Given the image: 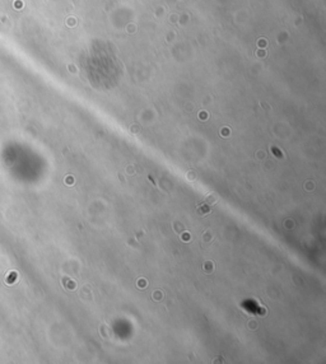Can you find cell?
Masks as SVG:
<instances>
[{"label":"cell","mask_w":326,"mask_h":364,"mask_svg":"<svg viewBox=\"0 0 326 364\" xmlns=\"http://www.w3.org/2000/svg\"><path fill=\"white\" fill-rule=\"evenodd\" d=\"M203 270H204L205 273H211L214 270V265H213V262H210V261H208V262H205L204 265H203Z\"/></svg>","instance_id":"obj_3"},{"label":"cell","mask_w":326,"mask_h":364,"mask_svg":"<svg viewBox=\"0 0 326 364\" xmlns=\"http://www.w3.org/2000/svg\"><path fill=\"white\" fill-rule=\"evenodd\" d=\"M181 239L185 241V242H187V241H190V234L189 233H184L182 236H181Z\"/></svg>","instance_id":"obj_4"},{"label":"cell","mask_w":326,"mask_h":364,"mask_svg":"<svg viewBox=\"0 0 326 364\" xmlns=\"http://www.w3.org/2000/svg\"><path fill=\"white\" fill-rule=\"evenodd\" d=\"M197 211H199V214H201V215L209 214L210 213V205H208L206 202H204V204H200V205H199V208H197Z\"/></svg>","instance_id":"obj_1"},{"label":"cell","mask_w":326,"mask_h":364,"mask_svg":"<svg viewBox=\"0 0 326 364\" xmlns=\"http://www.w3.org/2000/svg\"><path fill=\"white\" fill-rule=\"evenodd\" d=\"M138 284H139V286H140L142 289H143V288H145V286H147V281H145V280H142V279H140Z\"/></svg>","instance_id":"obj_5"},{"label":"cell","mask_w":326,"mask_h":364,"mask_svg":"<svg viewBox=\"0 0 326 364\" xmlns=\"http://www.w3.org/2000/svg\"><path fill=\"white\" fill-rule=\"evenodd\" d=\"M217 200H218V194L217 192H211V194H209V195H208V197H206V200L204 202H206L208 205H213Z\"/></svg>","instance_id":"obj_2"}]
</instances>
